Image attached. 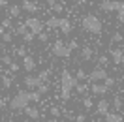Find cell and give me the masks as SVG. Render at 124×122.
Here are the masks:
<instances>
[{
  "label": "cell",
  "instance_id": "6da1fadb",
  "mask_svg": "<svg viewBox=\"0 0 124 122\" xmlns=\"http://www.w3.org/2000/svg\"><path fill=\"white\" fill-rule=\"evenodd\" d=\"M77 84H79V79L75 75H71L70 69H66V68L62 69V73H60V96L64 101H68L71 98V90Z\"/></svg>",
  "mask_w": 124,
  "mask_h": 122
},
{
  "label": "cell",
  "instance_id": "7a4b0ae2",
  "mask_svg": "<svg viewBox=\"0 0 124 122\" xmlns=\"http://www.w3.org/2000/svg\"><path fill=\"white\" fill-rule=\"evenodd\" d=\"M81 26H83L88 34H92V36H100L101 32H103L101 19H98L94 13H86V15L81 17Z\"/></svg>",
  "mask_w": 124,
  "mask_h": 122
},
{
  "label": "cell",
  "instance_id": "3957f363",
  "mask_svg": "<svg viewBox=\"0 0 124 122\" xmlns=\"http://www.w3.org/2000/svg\"><path fill=\"white\" fill-rule=\"evenodd\" d=\"M30 92L28 90H19L13 96V98L9 99V107L13 109V111H23L24 107H28V103H30Z\"/></svg>",
  "mask_w": 124,
  "mask_h": 122
},
{
  "label": "cell",
  "instance_id": "277c9868",
  "mask_svg": "<svg viewBox=\"0 0 124 122\" xmlns=\"http://www.w3.org/2000/svg\"><path fill=\"white\" fill-rule=\"evenodd\" d=\"M51 51H53V54L56 56V58H68V56H71V51L70 47H68V43H64L62 39H56L53 43V47H51Z\"/></svg>",
  "mask_w": 124,
  "mask_h": 122
},
{
  "label": "cell",
  "instance_id": "5b68a950",
  "mask_svg": "<svg viewBox=\"0 0 124 122\" xmlns=\"http://www.w3.org/2000/svg\"><path fill=\"white\" fill-rule=\"evenodd\" d=\"M107 77H109L107 69L101 68V66H98V68H94L92 71L88 73V81H92V83H103Z\"/></svg>",
  "mask_w": 124,
  "mask_h": 122
},
{
  "label": "cell",
  "instance_id": "8992f818",
  "mask_svg": "<svg viewBox=\"0 0 124 122\" xmlns=\"http://www.w3.org/2000/svg\"><path fill=\"white\" fill-rule=\"evenodd\" d=\"M26 26H28V28L36 34V36L43 32V21H41V19H38V17H28V19H26Z\"/></svg>",
  "mask_w": 124,
  "mask_h": 122
},
{
  "label": "cell",
  "instance_id": "52a82bcc",
  "mask_svg": "<svg viewBox=\"0 0 124 122\" xmlns=\"http://www.w3.org/2000/svg\"><path fill=\"white\" fill-rule=\"evenodd\" d=\"M109 58H111L113 64H116V66L124 64V49H120V47H111V49H109Z\"/></svg>",
  "mask_w": 124,
  "mask_h": 122
},
{
  "label": "cell",
  "instance_id": "ba28073f",
  "mask_svg": "<svg viewBox=\"0 0 124 122\" xmlns=\"http://www.w3.org/2000/svg\"><path fill=\"white\" fill-rule=\"evenodd\" d=\"M100 9L103 11V13H113V11H116V8H118V0H100Z\"/></svg>",
  "mask_w": 124,
  "mask_h": 122
},
{
  "label": "cell",
  "instance_id": "9c48e42d",
  "mask_svg": "<svg viewBox=\"0 0 124 122\" xmlns=\"http://www.w3.org/2000/svg\"><path fill=\"white\" fill-rule=\"evenodd\" d=\"M39 84H41V79H39L38 75H26V77H24V86H26L28 90L38 88Z\"/></svg>",
  "mask_w": 124,
  "mask_h": 122
},
{
  "label": "cell",
  "instance_id": "30bf717a",
  "mask_svg": "<svg viewBox=\"0 0 124 122\" xmlns=\"http://www.w3.org/2000/svg\"><path fill=\"white\" fill-rule=\"evenodd\" d=\"M90 92H92V94H96V96H101V98H103V96L109 92V88H107L103 83H92V86H90Z\"/></svg>",
  "mask_w": 124,
  "mask_h": 122
},
{
  "label": "cell",
  "instance_id": "8fae6325",
  "mask_svg": "<svg viewBox=\"0 0 124 122\" xmlns=\"http://www.w3.org/2000/svg\"><path fill=\"white\" fill-rule=\"evenodd\" d=\"M23 68L26 69L28 73L36 69V58H34L32 54H26V56H23Z\"/></svg>",
  "mask_w": 124,
  "mask_h": 122
},
{
  "label": "cell",
  "instance_id": "7c38bea8",
  "mask_svg": "<svg viewBox=\"0 0 124 122\" xmlns=\"http://www.w3.org/2000/svg\"><path fill=\"white\" fill-rule=\"evenodd\" d=\"M6 11H8V17H11V19H19L23 8H21L19 4H9L8 8H6Z\"/></svg>",
  "mask_w": 124,
  "mask_h": 122
},
{
  "label": "cell",
  "instance_id": "4fadbf2b",
  "mask_svg": "<svg viewBox=\"0 0 124 122\" xmlns=\"http://www.w3.org/2000/svg\"><path fill=\"white\" fill-rule=\"evenodd\" d=\"M21 8H23L24 11H28V13H36V11H39V6L34 2V0H23V2H21Z\"/></svg>",
  "mask_w": 124,
  "mask_h": 122
},
{
  "label": "cell",
  "instance_id": "5bb4252c",
  "mask_svg": "<svg viewBox=\"0 0 124 122\" xmlns=\"http://www.w3.org/2000/svg\"><path fill=\"white\" fill-rule=\"evenodd\" d=\"M71 28H73L71 21H70V19H66V17H62V19H60V26H58V30H60L62 34H66V36H70V34H71Z\"/></svg>",
  "mask_w": 124,
  "mask_h": 122
},
{
  "label": "cell",
  "instance_id": "9a60e30c",
  "mask_svg": "<svg viewBox=\"0 0 124 122\" xmlns=\"http://www.w3.org/2000/svg\"><path fill=\"white\" fill-rule=\"evenodd\" d=\"M23 111H24V114H26V118H32V120H38L39 116H41V113H39L38 107H30L28 105V107H24Z\"/></svg>",
  "mask_w": 124,
  "mask_h": 122
},
{
  "label": "cell",
  "instance_id": "2e32d148",
  "mask_svg": "<svg viewBox=\"0 0 124 122\" xmlns=\"http://www.w3.org/2000/svg\"><path fill=\"white\" fill-rule=\"evenodd\" d=\"M96 113H98V114H103V116L109 113V101H107V99L101 98L100 101L96 103Z\"/></svg>",
  "mask_w": 124,
  "mask_h": 122
},
{
  "label": "cell",
  "instance_id": "e0dca14e",
  "mask_svg": "<svg viewBox=\"0 0 124 122\" xmlns=\"http://www.w3.org/2000/svg\"><path fill=\"white\" fill-rule=\"evenodd\" d=\"M60 19H62V17H56V15L49 17V19L45 21V26H47V28H51V30H54V28L60 26Z\"/></svg>",
  "mask_w": 124,
  "mask_h": 122
},
{
  "label": "cell",
  "instance_id": "ac0fdd59",
  "mask_svg": "<svg viewBox=\"0 0 124 122\" xmlns=\"http://www.w3.org/2000/svg\"><path fill=\"white\" fill-rule=\"evenodd\" d=\"M92 56H94L92 47H83V49H81V58H83V60H92Z\"/></svg>",
  "mask_w": 124,
  "mask_h": 122
},
{
  "label": "cell",
  "instance_id": "d6986e66",
  "mask_svg": "<svg viewBox=\"0 0 124 122\" xmlns=\"http://www.w3.org/2000/svg\"><path fill=\"white\" fill-rule=\"evenodd\" d=\"M105 120L107 122H124V118L120 113H107L105 114Z\"/></svg>",
  "mask_w": 124,
  "mask_h": 122
},
{
  "label": "cell",
  "instance_id": "ffe728a7",
  "mask_svg": "<svg viewBox=\"0 0 124 122\" xmlns=\"http://www.w3.org/2000/svg\"><path fill=\"white\" fill-rule=\"evenodd\" d=\"M13 36H15V34H13V30H4V34H2V41H4V43H11V41H13Z\"/></svg>",
  "mask_w": 124,
  "mask_h": 122
},
{
  "label": "cell",
  "instance_id": "44dd1931",
  "mask_svg": "<svg viewBox=\"0 0 124 122\" xmlns=\"http://www.w3.org/2000/svg\"><path fill=\"white\" fill-rule=\"evenodd\" d=\"M116 21L124 23V2H118V8H116Z\"/></svg>",
  "mask_w": 124,
  "mask_h": 122
},
{
  "label": "cell",
  "instance_id": "7402d4cb",
  "mask_svg": "<svg viewBox=\"0 0 124 122\" xmlns=\"http://www.w3.org/2000/svg\"><path fill=\"white\" fill-rule=\"evenodd\" d=\"M28 32V26H26V23H19L15 26V34H19V36H24Z\"/></svg>",
  "mask_w": 124,
  "mask_h": 122
},
{
  "label": "cell",
  "instance_id": "603a6c76",
  "mask_svg": "<svg viewBox=\"0 0 124 122\" xmlns=\"http://www.w3.org/2000/svg\"><path fill=\"white\" fill-rule=\"evenodd\" d=\"M11 84H13V77H9V75L2 77V86L4 88H11Z\"/></svg>",
  "mask_w": 124,
  "mask_h": 122
},
{
  "label": "cell",
  "instance_id": "cb8c5ba5",
  "mask_svg": "<svg viewBox=\"0 0 124 122\" xmlns=\"http://www.w3.org/2000/svg\"><path fill=\"white\" fill-rule=\"evenodd\" d=\"M75 77H77L79 81H88V75H86V71L83 68H79L77 71H75Z\"/></svg>",
  "mask_w": 124,
  "mask_h": 122
},
{
  "label": "cell",
  "instance_id": "d4e9b609",
  "mask_svg": "<svg viewBox=\"0 0 124 122\" xmlns=\"http://www.w3.org/2000/svg\"><path fill=\"white\" fill-rule=\"evenodd\" d=\"M34 38H36V34H34V32H32L30 28H28V32H26V34L23 36V39L26 41V43H32V41H34Z\"/></svg>",
  "mask_w": 124,
  "mask_h": 122
},
{
  "label": "cell",
  "instance_id": "484cf974",
  "mask_svg": "<svg viewBox=\"0 0 124 122\" xmlns=\"http://www.w3.org/2000/svg\"><path fill=\"white\" fill-rule=\"evenodd\" d=\"M30 99L34 101V103H38V101H41V94H39L38 90H32L30 92Z\"/></svg>",
  "mask_w": 124,
  "mask_h": 122
},
{
  "label": "cell",
  "instance_id": "4316f807",
  "mask_svg": "<svg viewBox=\"0 0 124 122\" xmlns=\"http://www.w3.org/2000/svg\"><path fill=\"white\" fill-rule=\"evenodd\" d=\"M49 75H51V69H43V71H39V73H38V77L41 79V83H45Z\"/></svg>",
  "mask_w": 124,
  "mask_h": 122
},
{
  "label": "cell",
  "instance_id": "83f0119b",
  "mask_svg": "<svg viewBox=\"0 0 124 122\" xmlns=\"http://www.w3.org/2000/svg\"><path fill=\"white\" fill-rule=\"evenodd\" d=\"M115 83H116V79H115V77H107V79L103 81V84H105L107 88H113V86H115Z\"/></svg>",
  "mask_w": 124,
  "mask_h": 122
},
{
  "label": "cell",
  "instance_id": "f1b7e54d",
  "mask_svg": "<svg viewBox=\"0 0 124 122\" xmlns=\"http://www.w3.org/2000/svg\"><path fill=\"white\" fill-rule=\"evenodd\" d=\"M98 64H100L101 68H105V66L109 64V56H105V54H101L100 58H98Z\"/></svg>",
  "mask_w": 124,
  "mask_h": 122
},
{
  "label": "cell",
  "instance_id": "f546056e",
  "mask_svg": "<svg viewBox=\"0 0 124 122\" xmlns=\"http://www.w3.org/2000/svg\"><path fill=\"white\" fill-rule=\"evenodd\" d=\"M75 90H77L79 94H85V92L88 90V84H83V83H81V81H79V84H77V86H75Z\"/></svg>",
  "mask_w": 124,
  "mask_h": 122
},
{
  "label": "cell",
  "instance_id": "4dcf8cb0",
  "mask_svg": "<svg viewBox=\"0 0 124 122\" xmlns=\"http://www.w3.org/2000/svg\"><path fill=\"white\" fill-rule=\"evenodd\" d=\"M36 90L39 92V94H41V96H43V94H47V92H49V84H45V83H41L38 86V88H36Z\"/></svg>",
  "mask_w": 124,
  "mask_h": 122
},
{
  "label": "cell",
  "instance_id": "1f68e13d",
  "mask_svg": "<svg viewBox=\"0 0 124 122\" xmlns=\"http://www.w3.org/2000/svg\"><path fill=\"white\" fill-rule=\"evenodd\" d=\"M113 107H115L116 111H120V109H122V98H115L113 99Z\"/></svg>",
  "mask_w": 124,
  "mask_h": 122
},
{
  "label": "cell",
  "instance_id": "d6a6232c",
  "mask_svg": "<svg viewBox=\"0 0 124 122\" xmlns=\"http://www.w3.org/2000/svg\"><path fill=\"white\" fill-rule=\"evenodd\" d=\"M2 26H4V28H8V30H11V17H8V19H2Z\"/></svg>",
  "mask_w": 124,
  "mask_h": 122
},
{
  "label": "cell",
  "instance_id": "836d02e7",
  "mask_svg": "<svg viewBox=\"0 0 124 122\" xmlns=\"http://www.w3.org/2000/svg\"><path fill=\"white\" fill-rule=\"evenodd\" d=\"M51 9H53L54 13H62V11H64V6H62L60 2H56V4H54V6H53Z\"/></svg>",
  "mask_w": 124,
  "mask_h": 122
},
{
  "label": "cell",
  "instance_id": "e575fe53",
  "mask_svg": "<svg viewBox=\"0 0 124 122\" xmlns=\"http://www.w3.org/2000/svg\"><path fill=\"white\" fill-rule=\"evenodd\" d=\"M36 38H38L41 43H47V39H49V34H47V32H41V34H38Z\"/></svg>",
  "mask_w": 124,
  "mask_h": 122
},
{
  "label": "cell",
  "instance_id": "d590c367",
  "mask_svg": "<svg viewBox=\"0 0 124 122\" xmlns=\"http://www.w3.org/2000/svg\"><path fill=\"white\" fill-rule=\"evenodd\" d=\"M68 47H70L71 51H75V49H79V41L77 39H70V41H68Z\"/></svg>",
  "mask_w": 124,
  "mask_h": 122
},
{
  "label": "cell",
  "instance_id": "8d00e7d4",
  "mask_svg": "<svg viewBox=\"0 0 124 122\" xmlns=\"http://www.w3.org/2000/svg\"><path fill=\"white\" fill-rule=\"evenodd\" d=\"M49 111H51V114H53L54 118H58V116H60V107H54V105H53Z\"/></svg>",
  "mask_w": 124,
  "mask_h": 122
},
{
  "label": "cell",
  "instance_id": "74e56055",
  "mask_svg": "<svg viewBox=\"0 0 124 122\" xmlns=\"http://www.w3.org/2000/svg\"><path fill=\"white\" fill-rule=\"evenodd\" d=\"M122 34H118V32H116V34H113V36H111V41H113V43H118V41H122Z\"/></svg>",
  "mask_w": 124,
  "mask_h": 122
},
{
  "label": "cell",
  "instance_id": "f35d334b",
  "mask_svg": "<svg viewBox=\"0 0 124 122\" xmlns=\"http://www.w3.org/2000/svg\"><path fill=\"white\" fill-rule=\"evenodd\" d=\"M92 105H94V103H92V99H90V98L83 99V107H85V109H92Z\"/></svg>",
  "mask_w": 124,
  "mask_h": 122
},
{
  "label": "cell",
  "instance_id": "ab89813d",
  "mask_svg": "<svg viewBox=\"0 0 124 122\" xmlns=\"http://www.w3.org/2000/svg\"><path fill=\"white\" fill-rule=\"evenodd\" d=\"M8 68H9V73H17V71H19V64H15V62H11V64H9Z\"/></svg>",
  "mask_w": 124,
  "mask_h": 122
},
{
  "label": "cell",
  "instance_id": "60d3db41",
  "mask_svg": "<svg viewBox=\"0 0 124 122\" xmlns=\"http://www.w3.org/2000/svg\"><path fill=\"white\" fill-rule=\"evenodd\" d=\"M0 60H2V64H6V66H9V64H11V56H8V54H4V56H2V58H0Z\"/></svg>",
  "mask_w": 124,
  "mask_h": 122
},
{
  "label": "cell",
  "instance_id": "b9f144b4",
  "mask_svg": "<svg viewBox=\"0 0 124 122\" xmlns=\"http://www.w3.org/2000/svg\"><path fill=\"white\" fill-rule=\"evenodd\" d=\"M15 53L19 54L21 58H23V56H26V51H24V47H17V49H15Z\"/></svg>",
  "mask_w": 124,
  "mask_h": 122
},
{
  "label": "cell",
  "instance_id": "7bdbcfd3",
  "mask_svg": "<svg viewBox=\"0 0 124 122\" xmlns=\"http://www.w3.org/2000/svg\"><path fill=\"white\" fill-rule=\"evenodd\" d=\"M86 120V114H77V118H75V122H85Z\"/></svg>",
  "mask_w": 124,
  "mask_h": 122
},
{
  "label": "cell",
  "instance_id": "ee69618b",
  "mask_svg": "<svg viewBox=\"0 0 124 122\" xmlns=\"http://www.w3.org/2000/svg\"><path fill=\"white\" fill-rule=\"evenodd\" d=\"M8 8V0H0V9H6Z\"/></svg>",
  "mask_w": 124,
  "mask_h": 122
},
{
  "label": "cell",
  "instance_id": "f6af8a7d",
  "mask_svg": "<svg viewBox=\"0 0 124 122\" xmlns=\"http://www.w3.org/2000/svg\"><path fill=\"white\" fill-rule=\"evenodd\" d=\"M45 2H47V6H49V8H53L54 4H56V0H45Z\"/></svg>",
  "mask_w": 124,
  "mask_h": 122
},
{
  "label": "cell",
  "instance_id": "bcb514c9",
  "mask_svg": "<svg viewBox=\"0 0 124 122\" xmlns=\"http://www.w3.org/2000/svg\"><path fill=\"white\" fill-rule=\"evenodd\" d=\"M6 107V99H0V109H4Z\"/></svg>",
  "mask_w": 124,
  "mask_h": 122
},
{
  "label": "cell",
  "instance_id": "7dc6e473",
  "mask_svg": "<svg viewBox=\"0 0 124 122\" xmlns=\"http://www.w3.org/2000/svg\"><path fill=\"white\" fill-rule=\"evenodd\" d=\"M47 122H62V120H58V118H54V116H53V118H49Z\"/></svg>",
  "mask_w": 124,
  "mask_h": 122
},
{
  "label": "cell",
  "instance_id": "c3c4849f",
  "mask_svg": "<svg viewBox=\"0 0 124 122\" xmlns=\"http://www.w3.org/2000/svg\"><path fill=\"white\" fill-rule=\"evenodd\" d=\"M4 30H6V28H4L2 24H0V38H2V34H4Z\"/></svg>",
  "mask_w": 124,
  "mask_h": 122
},
{
  "label": "cell",
  "instance_id": "681fc988",
  "mask_svg": "<svg viewBox=\"0 0 124 122\" xmlns=\"http://www.w3.org/2000/svg\"><path fill=\"white\" fill-rule=\"evenodd\" d=\"M23 122H32V118H26V120H23Z\"/></svg>",
  "mask_w": 124,
  "mask_h": 122
},
{
  "label": "cell",
  "instance_id": "f907efd6",
  "mask_svg": "<svg viewBox=\"0 0 124 122\" xmlns=\"http://www.w3.org/2000/svg\"><path fill=\"white\" fill-rule=\"evenodd\" d=\"M92 2H100V0H92Z\"/></svg>",
  "mask_w": 124,
  "mask_h": 122
},
{
  "label": "cell",
  "instance_id": "816d5d0a",
  "mask_svg": "<svg viewBox=\"0 0 124 122\" xmlns=\"http://www.w3.org/2000/svg\"><path fill=\"white\" fill-rule=\"evenodd\" d=\"M103 122H107V120H103Z\"/></svg>",
  "mask_w": 124,
  "mask_h": 122
}]
</instances>
